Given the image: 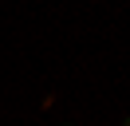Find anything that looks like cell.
<instances>
[{
    "label": "cell",
    "mask_w": 130,
    "mask_h": 126,
    "mask_svg": "<svg viewBox=\"0 0 130 126\" xmlns=\"http://www.w3.org/2000/svg\"><path fill=\"white\" fill-rule=\"evenodd\" d=\"M122 126H130V118H126V122H122Z\"/></svg>",
    "instance_id": "6da1fadb"
}]
</instances>
